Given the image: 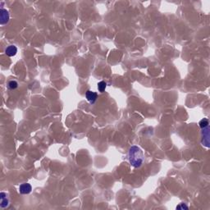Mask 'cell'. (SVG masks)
<instances>
[{"instance_id":"5b68a950","label":"cell","mask_w":210,"mask_h":210,"mask_svg":"<svg viewBox=\"0 0 210 210\" xmlns=\"http://www.w3.org/2000/svg\"><path fill=\"white\" fill-rule=\"evenodd\" d=\"M0 207L2 208H5L6 207H8L9 205V200L7 197V194L4 192H1L0 194Z\"/></svg>"},{"instance_id":"52a82bcc","label":"cell","mask_w":210,"mask_h":210,"mask_svg":"<svg viewBox=\"0 0 210 210\" xmlns=\"http://www.w3.org/2000/svg\"><path fill=\"white\" fill-rule=\"evenodd\" d=\"M17 86H18V83H17L16 81H9L8 84V87L9 90H13L15 89H17Z\"/></svg>"},{"instance_id":"8992f818","label":"cell","mask_w":210,"mask_h":210,"mask_svg":"<svg viewBox=\"0 0 210 210\" xmlns=\"http://www.w3.org/2000/svg\"><path fill=\"white\" fill-rule=\"evenodd\" d=\"M17 53V48L15 45H9L5 49V53L7 56L13 57L15 56Z\"/></svg>"},{"instance_id":"ba28073f","label":"cell","mask_w":210,"mask_h":210,"mask_svg":"<svg viewBox=\"0 0 210 210\" xmlns=\"http://www.w3.org/2000/svg\"><path fill=\"white\" fill-rule=\"evenodd\" d=\"M199 127L202 128V129L206 128V127L208 126V120L207 118H204V119H202V120L199 122Z\"/></svg>"},{"instance_id":"30bf717a","label":"cell","mask_w":210,"mask_h":210,"mask_svg":"<svg viewBox=\"0 0 210 210\" xmlns=\"http://www.w3.org/2000/svg\"><path fill=\"white\" fill-rule=\"evenodd\" d=\"M180 208H181V209H184V208H185V209H188V206L182 203V204H181V205H178L177 207V209H180Z\"/></svg>"},{"instance_id":"277c9868","label":"cell","mask_w":210,"mask_h":210,"mask_svg":"<svg viewBox=\"0 0 210 210\" xmlns=\"http://www.w3.org/2000/svg\"><path fill=\"white\" fill-rule=\"evenodd\" d=\"M32 191V187L29 183H23L20 185L19 192L22 195H28Z\"/></svg>"},{"instance_id":"6da1fadb","label":"cell","mask_w":210,"mask_h":210,"mask_svg":"<svg viewBox=\"0 0 210 210\" xmlns=\"http://www.w3.org/2000/svg\"><path fill=\"white\" fill-rule=\"evenodd\" d=\"M128 159H129L130 163L134 168H140L145 161V154L140 147L133 145L129 149Z\"/></svg>"},{"instance_id":"3957f363","label":"cell","mask_w":210,"mask_h":210,"mask_svg":"<svg viewBox=\"0 0 210 210\" xmlns=\"http://www.w3.org/2000/svg\"><path fill=\"white\" fill-rule=\"evenodd\" d=\"M85 98L89 103L93 104L95 103L96 99L98 98V95L96 92H94L91 90H87L86 93H85Z\"/></svg>"},{"instance_id":"9c48e42d","label":"cell","mask_w":210,"mask_h":210,"mask_svg":"<svg viewBox=\"0 0 210 210\" xmlns=\"http://www.w3.org/2000/svg\"><path fill=\"white\" fill-rule=\"evenodd\" d=\"M106 87L107 84L106 82H104V81H100V82L98 83V90L99 92H104L105 89H106Z\"/></svg>"},{"instance_id":"7a4b0ae2","label":"cell","mask_w":210,"mask_h":210,"mask_svg":"<svg viewBox=\"0 0 210 210\" xmlns=\"http://www.w3.org/2000/svg\"><path fill=\"white\" fill-rule=\"evenodd\" d=\"M1 15H0V24L1 25H5L9 21V13L8 12L6 9L1 8Z\"/></svg>"}]
</instances>
